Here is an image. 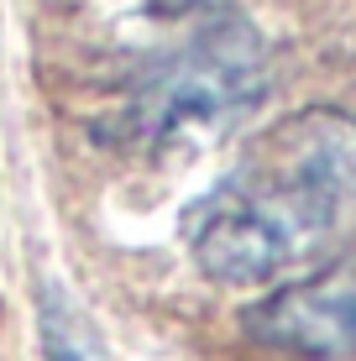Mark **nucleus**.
<instances>
[{"mask_svg": "<svg viewBox=\"0 0 356 361\" xmlns=\"http://www.w3.org/2000/svg\"><path fill=\"white\" fill-rule=\"evenodd\" d=\"M356 215V116L293 110L183 215L194 267L226 288H262L314 262Z\"/></svg>", "mask_w": 356, "mask_h": 361, "instance_id": "1", "label": "nucleus"}, {"mask_svg": "<svg viewBox=\"0 0 356 361\" xmlns=\"http://www.w3.org/2000/svg\"><path fill=\"white\" fill-rule=\"evenodd\" d=\"M267 99V47L252 21L210 16L137 73L105 136L142 157L189 152L252 116Z\"/></svg>", "mask_w": 356, "mask_h": 361, "instance_id": "2", "label": "nucleus"}, {"mask_svg": "<svg viewBox=\"0 0 356 361\" xmlns=\"http://www.w3.org/2000/svg\"><path fill=\"white\" fill-rule=\"evenodd\" d=\"M241 330L257 345L304 356V361H346L356 356V267L336 262L325 272L293 278L241 314Z\"/></svg>", "mask_w": 356, "mask_h": 361, "instance_id": "3", "label": "nucleus"}, {"mask_svg": "<svg viewBox=\"0 0 356 361\" xmlns=\"http://www.w3.org/2000/svg\"><path fill=\"white\" fill-rule=\"evenodd\" d=\"M42 351H47V361H100L94 341L79 325V314L53 288L42 293Z\"/></svg>", "mask_w": 356, "mask_h": 361, "instance_id": "4", "label": "nucleus"}]
</instances>
